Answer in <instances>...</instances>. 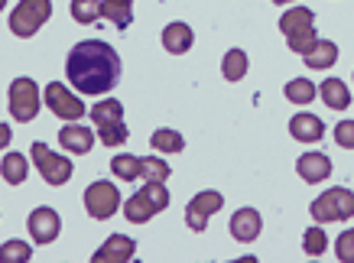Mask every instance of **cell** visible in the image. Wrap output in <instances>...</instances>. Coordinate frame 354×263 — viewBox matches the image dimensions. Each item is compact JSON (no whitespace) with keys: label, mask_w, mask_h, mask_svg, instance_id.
<instances>
[{"label":"cell","mask_w":354,"mask_h":263,"mask_svg":"<svg viewBox=\"0 0 354 263\" xmlns=\"http://www.w3.org/2000/svg\"><path fill=\"white\" fill-rule=\"evenodd\" d=\"M65 75L82 95H108L120 78V55L108 42L85 39L68 53Z\"/></svg>","instance_id":"cell-1"},{"label":"cell","mask_w":354,"mask_h":263,"mask_svg":"<svg viewBox=\"0 0 354 263\" xmlns=\"http://www.w3.org/2000/svg\"><path fill=\"white\" fill-rule=\"evenodd\" d=\"M279 30L290 39V49L299 55L319 39V36H315V13H312L309 7H290V10L279 17Z\"/></svg>","instance_id":"cell-2"},{"label":"cell","mask_w":354,"mask_h":263,"mask_svg":"<svg viewBox=\"0 0 354 263\" xmlns=\"http://www.w3.org/2000/svg\"><path fill=\"white\" fill-rule=\"evenodd\" d=\"M53 17V0H20L10 13V33L20 39H30L43 30V23Z\"/></svg>","instance_id":"cell-3"},{"label":"cell","mask_w":354,"mask_h":263,"mask_svg":"<svg viewBox=\"0 0 354 263\" xmlns=\"http://www.w3.org/2000/svg\"><path fill=\"white\" fill-rule=\"evenodd\" d=\"M312 218L319 224L354 218V192L351 189H325L319 199L312 201Z\"/></svg>","instance_id":"cell-4"},{"label":"cell","mask_w":354,"mask_h":263,"mask_svg":"<svg viewBox=\"0 0 354 263\" xmlns=\"http://www.w3.org/2000/svg\"><path fill=\"white\" fill-rule=\"evenodd\" d=\"M30 156H32V163H36V169H39V176H43L49 185H65V182L72 179V159L53 153V149L46 147V143H39V140L30 147Z\"/></svg>","instance_id":"cell-5"},{"label":"cell","mask_w":354,"mask_h":263,"mask_svg":"<svg viewBox=\"0 0 354 263\" xmlns=\"http://www.w3.org/2000/svg\"><path fill=\"white\" fill-rule=\"evenodd\" d=\"M85 208H88V215H91L95 221H108L111 215H118V208H120L118 185L108 182V179L91 182V185L85 189Z\"/></svg>","instance_id":"cell-6"},{"label":"cell","mask_w":354,"mask_h":263,"mask_svg":"<svg viewBox=\"0 0 354 263\" xmlns=\"http://www.w3.org/2000/svg\"><path fill=\"white\" fill-rule=\"evenodd\" d=\"M10 114L20 124H30L39 114V88L32 78H13L10 84Z\"/></svg>","instance_id":"cell-7"},{"label":"cell","mask_w":354,"mask_h":263,"mask_svg":"<svg viewBox=\"0 0 354 263\" xmlns=\"http://www.w3.org/2000/svg\"><path fill=\"white\" fill-rule=\"evenodd\" d=\"M46 105H49V111H53L55 117H62V120H78V117H85L88 107L78 101L68 88H65L62 82H49L46 84Z\"/></svg>","instance_id":"cell-8"},{"label":"cell","mask_w":354,"mask_h":263,"mask_svg":"<svg viewBox=\"0 0 354 263\" xmlns=\"http://www.w3.org/2000/svg\"><path fill=\"white\" fill-rule=\"evenodd\" d=\"M225 205V195L221 192H198L192 201H189V208H185V224L192 228V231H205L208 228V218L221 211Z\"/></svg>","instance_id":"cell-9"},{"label":"cell","mask_w":354,"mask_h":263,"mask_svg":"<svg viewBox=\"0 0 354 263\" xmlns=\"http://www.w3.org/2000/svg\"><path fill=\"white\" fill-rule=\"evenodd\" d=\"M26 228H30V237L36 244H53L59 237V231H62V218H59L55 208H36L30 211Z\"/></svg>","instance_id":"cell-10"},{"label":"cell","mask_w":354,"mask_h":263,"mask_svg":"<svg viewBox=\"0 0 354 263\" xmlns=\"http://www.w3.org/2000/svg\"><path fill=\"white\" fill-rule=\"evenodd\" d=\"M133 253H137L133 237H127V234H111L108 241L95 251V257H91V260H95V263H127Z\"/></svg>","instance_id":"cell-11"},{"label":"cell","mask_w":354,"mask_h":263,"mask_svg":"<svg viewBox=\"0 0 354 263\" xmlns=\"http://www.w3.org/2000/svg\"><path fill=\"white\" fill-rule=\"evenodd\" d=\"M227 231H231V237L241 244H250L257 241L260 231H263V221H260V215L254 208H241L231 215V224H227Z\"/></svg>","instance_id":"cell-12"},{"label":"cell","mask_w":354,"mask_h":263,"mask_svg":"<svg viewBox=\"0 0 354 263\" xmlns=\"http://www.w3.org/2000/svg\"><path fill=\"white\" fill-rule=\"evenodd\" d=\"M296 172H299V179L309 182V185L325 182L332 176V159L325 156V153H302V156L296 159Z\"/></svg>","instance_id":"cell-13"},{"label":"cell","mask_w":354,"mask_h":263,"mask_svg":"<svg viewBox=\"0 0 354 263\" xmlns=\"http://www.w3.org/2000/svg\"><path fill=\"white\" fill-rule=\"evenodd\" d=\"M59 143H62V149H68V153L85 156V153H91V147H95V134H91L88 127H82L78 120H68V127L59 130Z\"/></svg>","instance_id":"cell-14"},{"label":"cell","mask_w":354,"mask_h":263,"mask_svg":"<svg viewBox=\"0 0 354 263\" xmlns=\"http://www.w3.org/2000/svg\"><path fill=\"white\" fill-rule=\"evenodd\" d=\"M192 42H195V33H192V26L189 23H169L166 30H162V49L166 53H172V55H183V53H189L192 49Z\"/></svg>","instance_id":"cell-15"},{"label":"cell","mask_w":354,"mask_h":263,"mask_svg":"<svg viewBox=\"0 0 354 263\" xmlns=\"http://www.w3.org/2000/svg\"><path fill=\"white\" fill-rule=\"evenodd\" d=\"M290 134L299 143H319L325 137V124L315 114H296L290 120Z\"/></svg>","instance_id":"cell-16"},{"label":"cell","mask_w":354,"mask_h":263,"mask_svg":"<svg viewBox=\"0 0 354 263\" xmlns=\"http://www.w3.org/2000/svg\"><path fill=\"white\" fill-rule=\"evenodd\" d=\"M302 59H306V65L309 69H315V72H322V69H332L335 62H338V46L335 42H328V39H315L302 53Z\"/></svg>","instance_id":"cell-17"},{"label":"cell","mask_w":354,"mask_h":263,"mask_svg":"<svg viewBox=\"0 0 354 263\" xmlns=\"http://www.w3.org/2000/svg\"><path fill=\"white\" fill-rule=\"evenodd\" d=\"M319 95H322V101L332 111H344V107L351 105V91H348V84L342 82V78H325L322 84H319Z\"/></svg>","instance_id":"cell-18"},{"label":"cell","mask_w":354,"mask_h":263,"mask_svg":"<svg viewBox=\"0 0 354 263\" xmlns=\"http://www.w3.org/2000/svg\"><path fill=\"white\" fill-rule=\"evenodd\" d=\"M0 176L10 182V185H23L26 176H30V159L23 156V153H7L3 163H0Z\"/></svg>","instance_id":"cell-19"},{"label":"cell","mask_w":354,"mask_h":263,"mask_svg":"<svg viewBox=\"0 0 354 263\" xmlns=\"http://www.w3.org/2000/svg\"><path fill=\"white\" fill-rule=\"evenodd\" d=\"M124 215H127V221L130 224H147L156 215V208L150 205V199L143 195V189L137 192V195H130L127 205H124Z\"/></svg>","instance_id":"cell-20"},{"label":"cell","mask_w":354,"mask_h":263,"mask_svg":"<svg viewBox=\"0 0 354 263\" xmlns=\"http://www.w3.org/2000/svg\"><path fill=\"white\" fill-rule=\"evenodd\" d=\"M101 17L111 20L118 30H127L133 23V10H130L127 0H101Z\"/></svg>","instance_id":"cell-21"},{"label":"cell","mask_w":354,"mask_h":263,"mask_svg":"<svg viewBox=\"0 0 354 263\" xmlns=\"http://www.w3.org/2000/svg\"><path fill=\"white\" fill-rule=\"evenodd\" d=\"M91 120H95V127L120 124V120H124V105H120V101H114V98H108V101H97V105L91 107Z\"/></svg>","instance_id":"cell-22"},{"label":"cell","mask_w":354,"mask_h":263,"mask_svg":"<svg viewBox=\"0 0 354 263\" xmlns=\"http://www.w3.org/2000/svg\"><path fill=\"white\" fill-rule=\"evenodd\" d=\"M150 147L156 149V153H183L185 149V140L179 130H169V127H162V130H156L150 137Z\"/></svg>","instance_id":"cell-23"},{"label":"cell","mask_w":354,"mask_h":263,"mask_svg":"<svg viewBox=\"0 0 354 263\" xmlns=\"http://www.w3.org/2000/svg\"><path fill=\"white\" fill-rule=\"evenodd\" d=\"M221 75L227 82H241L247 75V53L244 49H227L225 59H221Z\"/></svg>","instance_id":"cell-24"},{"label":"cell","mask_w":354,"mask_h":263,"mask_svg":"<svg viewBox=\"0 0 354 263\" xmlns=\"http://www.w3.org/2000/svg\"><path fill=\"white\" fill-rule=\"evenodd\" d=\"M111 172L124 182H133L140 179V156H130V153H118L111 159Z\"/></svg>","instance_id":"cell-25"},{"label":"cell","mask_w":354,"mask_h":263,"mask_svg":"<svg viewBox=\"0 0 354 263\" xmlns=\"http://www.w3.org/2000/svg\"><path fill=\"white\" fill-rule=\"evenodd\" d=\"M169 163L166 159H156V156H147L140 159V179L143 182H166L169 179Z\"/></svg>","instance_id":"cell-26"},{"label":"cell","mask_w":354,"mask_h":263,"mask_svg":"<svg viewBox=\"0 0 354 263\" xmlns=\"http://www.w3.org/2000/svg\"><path fill=\"white\" fill-rule=\"evenodd\" d=\"M315 95H319V88H315L309 78H292V82H286V101H292V105H309Z\"/></svg>","instance_id":"cell-27"},{"label":"cell","mask_w":354,"mask_h":263,"mask_svg":"<svg viewBox=\"0 0 354 263\" xmlns=\"http://www.w3.org/2000/svg\"><path fill=\"white\" fill-rule=\"evenodd\" d=\"M302 251L309 253V257H322L325 251H328V234L315 224V228H309V231L302 234Z\"/></svg>","instance_id":"cell-28"},{"label":"cell","mask_w":354,"mask_h":263,"mask_svg":"<svg viewBox=\"0 0 354 263\" xmlns=\"http://www.w3.org/2000/svg\"><path fill=\"white\" fill-rule=\"evenodd\" d=\"M30 257H32L30 244H23V241H7V244H0V263H26Z\"/></svg>","instance_id":"cell-29"},{"label":"cell","mask_w":354,"mask_h":263,"mask_svg":"<svg viewBox=\"0 0 354 263\" xmlns=\"http://www.w3.org/2000/svg\"><path fill=\"white\" fill-rule=\"evenodd\" d=\"M75 23H95L101 17V0H72Z\"/></svg>","instance_id":"cell-30"},{"label":"cell","mask_w":354,"mask_h":263,"mask_svg":"<svg viewBox=\"0 0 354 263\" xmlns=\"http://www.w3.org/2000/svg\"><path fill=\"white\" fill-rule=\"evenodd\" d=\"M97 137H101L104 147H120L130 134H127V127H124V120H120V124H111V127H97Z\"/></svg>","instance_id":"cell-31"},{"label":"cell","mask_w":354,"mask_h":263,"mask_svg":"<svg viewBox=\"0 0 354 263\" xmlns=\"http://www.w3.org/2000/svg\"><path fill=\"white\" fill-rule=\"evenodd\" d=\"M143 195L150 199V205L156 211L169 208V192H166V185H162V182H147V185H143Z\"/></svg>","instance_id":"cell-32"},{"label":"cell","mask_w":354,"mask_h":263,"mask_svg":"<svg viewBox=\"0 0 354 263\" xmlns=\"http://www.w3.org/2000/svg\"><path fill=\"white\" fill-rule=\"evenodd\" d=\"M335 253H338V260L342 263H354V228L338 234V241H335Z\"/></svg>","instance_id":"cell-33"},{"label":"cell","mask_w":354,"mask_h":263,"mask_svg":"<svg viewBox=\"0 0 354 263\" xmlns=\"http://www.w3.org/2000/svg\"><path fill=\"white\" fill-rule=\"evenodd\" d=\"M335 143L342 149H354V120H342L335 127Z\"/></svg>","instance_id":"cell-34"},{"label":"cell","mask_w":354,"mask_h":263,"mask_svg":"<svg viewBox=\"0 0 354 263\" xmlns=\"http://www.w3.org/2000/svg\"><path fill=\"white\" fill-rule=\"evenodd\" d=\"M10 140H13V130H10L7 124H3V120H0V149L10 147Z\"/></svg>","instance_id":"cell-35"},{"label":"cell","mask_w":354,"mask_h":263,"mask_svg":"<svg viewBox=\"0 0 354 263\" xmlns=\"http://www.w3.org/2000/svg\"><path fill=\"white\" fill-rule=\"evenodd\" d=\"M273 3H292V0H273Z\"/></svg>","instance_id":"cell-36"},{"label":"cell","mask_w":354,"mask_h":263,"mask_svg":"<svg viewBox=\"0 0 354 263\" xmlns=\"http://www.w3.org/2000/svg\"><path fill=\"white\" fill-rule=\"evenodd\" d=\"M3 7H7V0H0V10H3Z\"/></svg>","instance_id":"cell-37"},{"label":"cell","mask_w":354,"mask_h":263,"mask_svg":"<svg viewBox=\"0 0 354 263\" xmlns=\"http://www.w3.org/2000/svg\"><path fill=\"white\" fill-rule=\"evenodd\" d=\"M127 3H133V0H127Z\"/></svg>","instance_id":"cell-38"}]
</instances>
